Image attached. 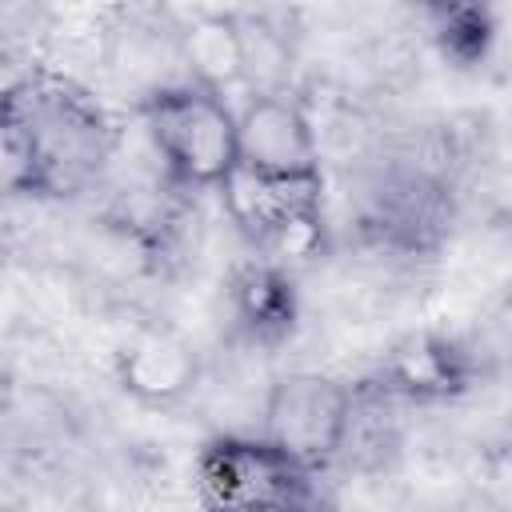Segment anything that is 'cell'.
Masks as SVG:
<instances>
[{"label":"cell","mask_w":512,"mask_h":512,"mask_svg":"<svg viewBox=\"0 0 512 512\" xmlns=\"http://www.w3.org/2000/svg\"><path fill=\"white\" fill-rule=\"evenodd\" d=\"M144 136L160 172L180 192H216L240 164L236 108L224 92L196 80H176L140 100Z\"/></svg>","instance_id":"7a4b0ae2"},{"label":"cell","mask_w":512,"mask_h":512,"mask_svg":"<svg viewBox=\"0 0 512 512\" xmlns=\"http://www.w3.org/2000/svg\"><path fill=\"white\" fill-rule=\"evenodd\" d=\"M316 480L260 432H220L196 456V488L208 508H308Z\"/></svg>","instance_id":"277c9868"},{"label":"cell","mask_w":512,"mask_h":512,"mask_svg":"<svg viewBox=\"0 0 512 512\" xmlns=\"http://www.w3.org/2000/svg\"><path fill=\"white\" fill-rule=\"evenodd\" d=\"M476 352H468L460 340L436 336V332H420L400 340L376 368V384L384 392H392L396 400L412 404H444L456 400L460 392H468L476 384Z\"/></svg>","instance_id":"52a82bcc"},{"label":"cell","mask_w":512,"mask_h":512,"mask_svg":"<svg viewBox=\"0 0 512 512\" xmlns=\"http://www.w3.org/2000/svg\"><path fill=\"white\" fill-rule=\"evenodd\" d=\"M8 392V376H4V368H0V396Z\"/></svg>","instance_id":"5bb4252c"},{"label":"cell","mask_w":512,"mask_h":512,"mask_svg":"<svg viewBox=\"0 0 512 512\" xmlns=\"http://www.w3.org/2000/svg\"><path fill=\"white\" fill-rule=\"evenodd\" d=\"M220 204L228 224L256 248L288 268V260L316 256L324 244V172L280 176L236 164L220 180Z\"/></svg>","instance_id":"3957f363"},{"label":"cell","mask_w":512,"mask_h":512,"mask_svg":"<svg viewBox=\"0 0 512 512\" xmlns=\"http://www.w3.org/2000/svg\"><path fill=\"white\" fill-rule=\"evenodd\" d=\"M236 148L240 164L280 176H316L320 172V128L300 96L248 92L236 108Z\"/></svg>","instance_id":"8992f818"},{"label":"cell","mask_w":512,"mask_h":512,"mask_svg":"<svg viewBox=\"0 0 512 512\" xmlns=\"http://www.w3.org/2000/svg\"><path fill=\"white\" fill-rule=\"evenodd\" d=\"M416 8L432 24L440 48L460 64H476L492 48V32H496L492 0H416Z\"/></svg>","instance_id":"7c38bea8"},{"label":"cell","mask_w":512,"mask_h":512,"mask_svg":"<svg viewBox=\"0 0 512 512\" xmlns=\"http://www.w3.org/2000/svg\"><path fill=\"white\" fill-rule=\"evenodd\" d=\"M348 404H352V384H340L320 372H288L268 384L260 400L256 432L320 476L336 460Z\"/></svg>","instance_id":"5b68a950"},{"label":"cell","mask_w":512,"mask_h":512,"mask_svg":"<svg viewBox=\"0 0 512 512\" xmlns=\"http://www.w3.org/2000/svg\"><path fill=\"white\" fill-rule=\"evenodd\" d=\"M228 308H232L236 332L252 348H268L292 332L300 300H296V284H292L288 268L268 256H256L232 272Z\"/></svg>","instance_id":"9c48e42d"},{"label":"cell","mask_w":512,"mask_h":512,"mask_svg":"<svg viewBox=\"0 0 512 512\" xmlns=\"http://www.w3.org/2000/svg\"><path fill=\"white\" fill-rule=\"evenodd\" d=\"M116 380L140 404L172 408L200 384V360L184 336L168 328H144L116 352Z\"/></svg>","instance_id":"ba28073f"},{"label":"cell","mask_w":512,"mask_h":512,"mask_svg":"<svg viewBox=\"0 0 512 512\" xmlns=\"http://www.w3.org/2000/svg\"><path fill=\"white\" fill-rule=\"evenodd\" d=\"M4 92L32 140L44 196H80L108 176L120 132L80 80L52 68H32Z\"/></svg>","instance_id":"6da1fadb"},{"label":"cell","mask_w":512,"mask_h":512,"mask_svg":"<svg viewBox=\"0 0 512 512\" xmlns=\"http://www.w3.org/2000/svg\"><path fill=\"white\" fill-rule=\"evenodd\" d=\"M20 196H44L40 168L24 120L16 116L8 92L0 88V200H20Z\"/></svg>","instance_id":"4fadbf2b"},{"label":"cell","mask_w":512,"mask_h":512,"mask_svg":"<svg viewBox=\"0 0 512 512\" xmlns=\"http://www.w3.org/2000/svg\"><path fill=\"white\" fill-rule=\"evenodd\" d=\"M180 40V64L184 80H196L204 88H232L240 84V32L236 16H204L192 28L176 32Z\"/></svg>","instance_id":"8fae6325"},{"label":"cell","mask_w":512,"mask_h":512,"mask_svg":"<svg viewBox=\"0 0 512 512\" xmlns=\"http://www.w3.org/2000/svg\"><path fill=\"white\" fill-rule=\"evenodd\" d=\"M404 400L384 392L376 380L352 384V404L344 416L340 448L332 468L348 472H384L404 448Z\"/></svg>","instance_id":"30bf717a"}]
</instances>
